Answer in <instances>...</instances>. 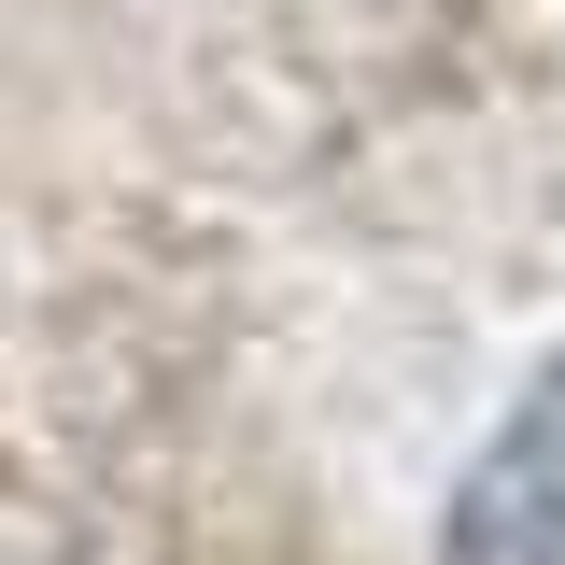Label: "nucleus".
Instances as JSON below:
<instances>
[{"mask_svg":"<svg viewBox=\"0 0 565 565\" xmlns=\"http://www.w3.org/2000/svg\"><path fill=\"white\" fill-rule=\"evenodd\" d=\"M438 565H565V367H537V396L494 424V452L452 481Z\"/></svg>","mask_w":565,"mask_h":565,"instance_id":"f257e3e1","label":"nucleus"}]
</instances>
